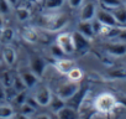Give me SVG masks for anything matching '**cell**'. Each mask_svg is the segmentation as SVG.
<instances>
[{
  "mask_svg": "<svg viewBox=\"0 0 126 119\" xmlns=\"http://www.w3.org/2000/svg\"><path fill=\"white\" fill-rule=\"evenodd\" d=\"M51 53H52V56H53L56 60H57V58H62L63 56H66L64 52L61 50V47H59L57 43L52 45V47H51Z\"/></svg>",
  "mask_w": 126,
  "mask_h": 119,
  "instance_id": "4dcf8cb0",
  "label": "cell"
},
{
  "mask_svg": "<svg viewBox=\"0 0 126 119\" xmlns=\"http://www.w3.org/2000/svg\"><path fill=\"white\" fill-rule=\"evenodd\" d=\"M56 43L61 47V50L64 52V55H72L76 52L73 35L71 32H61L56 39Z\"/></svg>",
  "mask_w": 126,
  "mask_h": 119,
  "instance_id": "3957f363",
  "label": "cell"
},
{
  "mask_svg": "<svg viewBox=\"0 0 126 119\" xmlns=\"http://www.w3.org/2000/svg\"><path fill=\"white\" fill-rule=\"evenodd\" d=\"M15 39V31L11 27H3L1 35H0V42L4 45H9Z\"/></svg>",
  "mask_w": 126,
  "mask_h": 119,
  "instance_id": "e0dca14e",
  "label": "cell"
},
{
  "mask_svg": "<svg viewBox=\"0 0 126 119\" xmlns=\"http://www.w3.org/2000/svg\"><path fill=\"white\" fill-rule=\"evenodd\" d=\"M56 115H57V118H59V119H77V118L80 117L78 109H76V108L72 107V105H67V104L63 107L62 109H59V110L56 113Z\"/></svg>",
  "mask_w": 126,
  "mask_h": 119,
  "instance_id": "7c38bea8",
  "label": "cell"
},
{
  "mask_svg": "<svg viewBox=\"0 0 126 119\" xmlns=\"http://www.w3.org/2000/svg\"><path fill=\"white\" fill-rule=\"evenodd\" d=\"M111 117H115V118H125L126 117V105H124L122 103H116V105L114 107V109L110 112Z\"/></svg>",
  "mask_w": 126,
  "mask_h": 119,
  "instance_id": "603a6c76",
  "label": "cell"
},
{
  "mask_svg": "<svg viewBox=\"0 0 126 119\" xmlns=\"http://www.w3.org/2000/svg\"><path fill=\"white\" fill-rule=\"evenodd\" d=\"M27 92L26 91H21V92H17L16 93V96L14 97V102L17 104V105H21V104H24L26 100H27Z\"/></svg>",
  "mask_w": 126,
  "mask_h": 119,
  "instance_id": "f546056e",
  "label": "cell"
},
{
  "mask_svg": "<svg viewBox=\"0 0 126 119\" xmlns=\"http://www.w3.org/2000/svg\"><path fill=\"white\" fill-rule=\"evenodd\" d=\"M80 91V84L79 82H73V81H67L64 83H62L57 87L56 89V94L62 98L63 100H68V99H72L78 92Z\"/></svg>",
  "mask_w": 126,
  "mask_h": 119,
  "instance_id": "7a4b0ae2",
  "label": "cell"
},
{
  "mask_svg": "<svg viewBox=\"0 0 126 119\" xmlns=\"http://www.w3.org/2000/svg\"><path fill=\"white\" fill-rule=\"evenodd\" d=\"M104 50L106 53L115 56V57H122L126 55V42L124 41H116V42H108L104 45Z\"/></svg>",
  "mask_w": 126,
  "mask_h": 119,
  "instance_id": "8992f818",
  "label": "cell"
},
{
  "mask_svg": "<svg viewBox=\"0 0 126 119\" xmlns=\"http://www.w3.org/2000/svg\"><path fill=\"white\" fill-rule=\"evenodd\" d=\"M20 77H21V79L24 81V83L26 84L27 89H32V88L36 87V86L38 84V82H40V77H38L36 73H33L31 70L21 72V73H20Z\"/></svg>",
  "mask_w": 126,
  "mask_h": 119,
  "instance_id": "4fadbf2b",
  "label": "cell"
},
{
  "mask_svg": "<svg viewBox=\"0 0 126 119\" xmlns=\"http://www.w3.org/2000/svg\"><path fill=\"white\" fill-rule=\"evenodd\" d=\"M46 67H47V62L45 60L37 55H32L30 56V70L36 73L40 78L45 75V71H46Z\"/></svg>",
  "mask_w": 126,
  "mask_h": 119,
  "instance_id": "52a82bcc",
  "label": "cell"
},
{
  "mask_svg": "<svg viewBox=\"0 0 126 119\" xmlns=\"http://www.w3.org/2000/svg\"><path fill=\"white\" fill-rule=\"evenodd\" d=\"M37 112V108L33 107L32 104H30L29 102H25L24 104L20 105V113L22 117L25 118H30V117H33V114Z\"/></svg>",
  "mask_w": 126,
  "mask_h": 119,
  "instance_id": "d6986e66",
  "label": "cell"
},
{
  "mask_svg": "<svg viewBox=\"0 0 126 119\" xmlns=\"http://www.w3.org/2000/svg\"><path fill=\"white\" fill-rule=\"evenodd\" d=\"M93 21V20H92ZM92 21H79V24L77 25V31H79L82 35H84L87 39H89L90 41L94 39L95 34L93 30V22Z\"/></svg>",
  "mask_w": 126,
  "mask_h": 119,
  "instance_id": "5bb4252c",
  "label": "cell"
},
{
  "mask_svg": "<svg viewBox=\"0 0 126 119\" xmlns=\"http://www.w3.org/2000/svg\"><path fill=\"white\" fill-rule=\"evenodd\" d=\"M68 4L72 9H79L84 4V0H68Z\"/></svg>",
  "mask_w": 126,
  "mask_h": 119,
  "instance_id": "d6a6232c",
  "label": "cell"
},
{
  "mask_svg": "<svg viewBox=\"0 0 126 119\" xmlns=\"http://www.w3.org/2000/svg\"><path fill=\"white\" fill-rule=\"evenodd\" d=\"M98 1L101 5H104L106 9H112V8H116V6L122 5L121 0H98Z\"/></svg>",
  "mask_w": 126,
  "mask_h": 119,
  "instance_id": "f1b7e54d",
  "label": "cell"
},
{
  "mask_svg": "<svg viewBox=\"0 0 126 119\" xmlns=\"http://www.w3.org/2000/svg\"><path fill=\"white\" fill-rule=\"evenodd\" d=\"M67 77L69 81H73V82H80V79L83 78V71L82 68L79 67H73L68 73H67Z\"/></svg>",
  "mask_w": 126,
  "mask_h": 119,
  "instance_id": "cb8c5ba5",
  "label": "cell"
},
{
  "mask_svg": "<svg viewBox=\"0 0 126 119\" xmlns=\"http://www.w3.org/2000/svg\"><path fill=\"white\" fill-rule=\"evenodd\" d=\"M25 39H26L27 41L35 42V41H37L38 35H37V32H36V31H33L32 29H29V30H26V31H25Z\"/></svg>",
  "mask_w": 126,
  "mask_h": 119,
  "instance_id": "1f68e13d",
  "label": "cell"
},
{
  "mask_svg": "<svg viewBox=\"0 0 126 119\" xmlns=\"http://www.w3.org/2000/svg\"><path fill=\"white\" fill-rule=\"evenodd\" d=\"M31 16V13L27 8H19L16 10V18L20 21H27Z\"/></svg>",
  "mask_w": 126,
  "mask_h": 119,
  "instance_id": "484cf974",
  "label": "cell"
},
{
  "mask_svg": "<svg viewBox=\"0 0 126 119\" xmlns=\"http://www.w3.org/2000/svg\"><path fill=\"white\" fill-rule=\"evenodd\" d=\"M95 19L98 21H100L103 25H106V26H110V27H114V26H119L116 19L114 18L112 13L110 10H104V9H99L96 11V15H95Z\"/></svg>",
  "mask_w": 126,
  "mask_h": 119,
  "instance_id": "30bf717a",
  "label": "cell"
},
{
  "mask_svg": "<svg viewBox=\"0 0 126 119\" xmlns=\"http://www.w3.org/2000/svg\"><path fill=\"white\" fill-rule=\"evenodd\" d=\"M110 79H126V68H111L108 71Z\"/></svg>",
  "mask_w": 126,
  "mask_h": 119,
  "instance_id": "44dd1931",
  "label": "cell"
},
{
  "mask_svg": "<svg viewBox=\"0 0 126 119\" xmlns=\"http://www.w3.org/2000/svg\"><path fill=\"white\" fill-rule=\"evenodd\" d=\"M6 100V91H5V87L0 83V103Z\"/></svg>",
  "mask_w": 126,
  "mask_h": 119,
  "instance_id": "836d02e7",
  "label": "cell"
},
{
  "mask_svg": "<svg viewBox=\"0 0 126 119\" xmlns=\"http://www.w3.org/2000/svg\"><path fill=\"white\" fill-rule=\"evenodd\" d=\"M0 26L4 27V19H3V15H0Z\"/></svg>",
  "mask_w": 126,
  "mask_h": 119,
  "instance_id": "d590c367",
  "label": "cell"
},
{
  "mask_svg": "<svg viewBox=\"0 0 126 119\" xmlns=\"http://www.w3.org/2000/svg\"><path fill=\"white\" fill-rule=\"evenodd\" d=\"M13 5L8 1V0H0V15H9L11 13Z\"/></svg>",
  "mask_w": 126,
  "mask_h": 119,
  "instance_id": "4316f807",
  "label": "cell"
},
{
  "mask_svg": "<svg viewBox=\"0 0 126 119\" xmlns=\"http://www.w3.org/2000/svg\"><path fill=\"white\" fill-rule=\"evenodd\" d=\"M3 61L8 65V66H13L16 61V52L13 47L10 46H6L4 50H3Z\"/></svg>",
  "mask_w": 126,
  "mask_h": 119,
  "instance_id": "2e32d148",
  "label": "cell"
},
{
  "mask_svg": "<svg viewBox=\"0 0 126 119\" xmlns=\"http://www.w3.org/2000/svg\"><path fill=\"white\" fill-rule=\"evenodd\" d=\"M116 103H117V99L114 94H111L109 92H104V93H100L99 96H96V98L94 99V109L109 115L110 112L116 105Z\"/></svg>",
  "mask_w": 126,
  "mask_h": 119,
  "instance_id": "6da1fadb",
  "label": "cell"
},
{
  "mask_svg": "<svg viewBox=\"0 0 126 119\" xmlns=\"http://www.w3.org/2000/svg\"><path fill=\"white\" fill-rule=\"evenodd\" d=\"M52 92L47 86H41L35 93H33V98L36 99V102L38 103L40 107H48L51 99H52Z\"/></svg>",
  "mask_w": 126,
  "mask_h": 119,
  "instance_id": "5b68a950",
  "label": "cell"
},
{
  "mask_svg": "<svg viewBox=\"0 0 126 119\" xmlns=\"http://www.w3.org/2000/svg\"><path fill=\"white\" fill-rule=\"evenodd\" d=\"M1 30H3V27H1V26H0V35H1Z\"/></svg>",
  "mask_w": 126,
  "mask_h": 119,
  "instance_id": "8d00e7d4",
  "label": "cell"
},
{
  "mask_svg": "<svg viewBox=\"0 0 126 119\" xmlns=\"http://www.w3.org/2000/svg\"><path fill=\"white\" fill-rule=\"evenodd\" d=\"M13 81H14V76H11L10 72H4L1 76H0V83H1L4 87H11Z\"/></svg>",
  "mask_w": 126,
  "mask_h": 119,
  "instance_id": "83f0119b",
  "label": "cell"
},
{
  "mask_svg": "<svg viewBox=\"0 0 126 119\" xmlns=\"http://www.w3.org/2000/svg\"><path fill=\"white\" fill-rule=\"evenodd\" d=\"M114 18L116 19L117 24L119 25H126V6L124 5H120V6H116V8H112V9H109Z\"/></svg>",
  "mask_w": 126,
  "mask_h": 119,
  "instance_id": "9a60e30c",
  "label": "cell"
},
{
  "mask_svg": "<svg viewBox=\"0 0 126 119\" xmlns=\"http://www.w3.org/2000/svg\"><path fill=\"white\" fill-rule=\"evenodd\" d=\"M72 35H73L76 51L80 52V53H85L90 47V40L87 39L84 35H82L79 31H74V32H72Z\"/></svg>",
  "mask_w": 126,
  "mask_h": 119,
  "instance_id": "9c48e42d",
  "label": "cell"
},
{
  "mask_svg": "<svg viewBox=\"0 0 126 119\" xmlns=\"http://www.w3.org/2000/svg\"><path fill=\"white\" fill-rule=\"evenodd\" d=\"M73 67H76V61L71 58H57L56 62H54V68L62 73V75H67Z\"/></svg>",
  "mask_w": 126,
  "mask_h": 119,
  "instance_id": "8fae6325",
  "label": "cell"
},
{
  "mask_svg": "<svg viewBox=\"0 0 126 119\" xmlns=\"http://www.w3.org/2000/svg\"><path fill=\"white\" fill-rule=\"evenodd\" d=\"M13 105L10 104H0V119H9L13 118L15 114Z\"/></svg>",
  "mask_w": 126,
  "mask_h": 119,
  "instance_id": "7402d4cb",
  "label": "cell"
},
{
  "mask_svg": "<svg viewBox=\"0 0 126 119\" xmlns=\"http://www.w3.org/2000/svg\"><path fill=\"white\" fill-rule=\"evenodd\" d=\"M64 3L66 0H45V9L49 11H56L64 5Z\"/></svg>",
  "mask_w": 126,
  "mask_h": 119,
  "instance_id": "ffe728a7",
  "label": "cell"
},
{
  "mask_svg": "<svg viewBox=\"0 0 126 119\" xmlns=\"http://www.w3.org/2000/svg\"><path fill=\"white\" fill-rule=\"evenodd\" d=\"M8 1H9V3H10L13 6H15V5L17 4V1H19V0H8Z\"/></svg>",
  "mask_w": 126,
  "mask_h": 119,
  "instance_id": "e575fe53",
  "label": "cell"
},
{
  "mask_svg": "<svg viewBox=\"0 0 126 119\" xmlns=\"http://www.w3.org/2000/svg\"><path fill=\"white\" fill-rule=\"evenodd\" d=\"M98 8L95 5V3H87L84 5H82L80 8V13H79V20L80 21H92L95 19Z\"/></svg>",
  "mask_w": 126,
  "mask_h": 119,
  "instance_id": "ba28073f",
  "label": "cell"
},
{
  "mask_svg": "<svg viewBox=\"0 0 126 119\" xmlns=\"http://www.w3.org/2000/svg\"><path fill=\"white\" fill-rule=\"evenodd\" d=\"M68 24V18L64 14H59V15H52L47 16V25L46 29L51 32H58L62 31Z\"/></svg>",
  "mask_w": 126,
  "mask_h": 119,
  "instance_id": "277c9868",
  "label": "cell"
},
{
  "mask_svg": "<svg viewBox=\"0 0 126 119\" xmlns=\"http://www.w3.org/2000/svg\"><path fill=\"white\" fill-rule=\"evenodd\" d=\"M64 105H66V100H63L62 98H59L57 94L52 96V99H51V102L48 104V107L51 108V110L53 113H57L59 109H62Z\"/></svg>",
  "mask_w": 126,
  "mask_h": 119,
  "instance_id": "ac0fdd59",
  "label": "cell"
},
{
  "mask_svg": "<svg viewBox=\"0 0 126 119\" xmlns=\"http://www.w3.org/2000/svg\"><path fill=\"white\" fill-rule=\"evenodd\" d=\"M11 87H13L16 92H21V91H26V89H27V87H26V84L24 83V81L21 79L20 75L14 77V81H13V86H11Z\"/></svg>",
  "mask_w": 126,
  "mask_h": 119,
  "instance_id": "d4e9b609",
  "label": "cell"
}]
</instances>
